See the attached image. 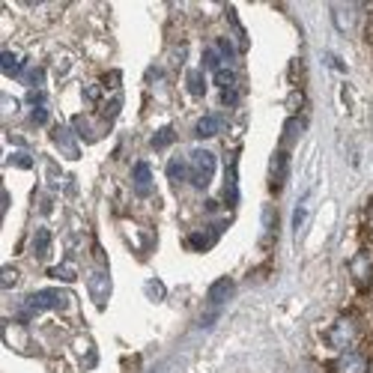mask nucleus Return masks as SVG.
I'll list each match as a JSON object with an SVG mask.
<instances>
[{
    "mask_svg": "<svg viewBox=\"0 0 373 373\" xmlns=\"http://www.w3.org/2000/svg\"><path fill=\"white\" fill-rule=\"evenodd\" d=\"M326 344H329L332 349H337V352L355 349V347L362 344V323H359L355 317H349V314L337 317L334 323L329 326V332H326Z\"/></svg>",
    "mask_w": 373,
    "mask_h": 373,
    "instance_id": "nucleus-1",
    "label": "nucleus"
},
{
    "mask_svg": "<svg viewBox=\"0 0 373 373\" xmlns=\"http://www.w3.org/2000/svg\"><path fill=\"white\" fill-rule=\"evenodd\" d=\"M215 176V156L209 149H194L189 161V179L194 189H207Z\"/></svg>",
    "mask_w": 373,
    "mask_h": 373,
    "instance_id": "nucleus-2",
    "label": "nucleus"
},
{
    "mask_svg": "<svg viewBox=\"0 0 373 373\" xmlns=\"http://www.w3.org/2000/svg\"><path fill=\"white\" fill-rule=\"evenodd\" d=\"M66 304V296L60 290H39V293H33L27 296V302L21 304V323L24 319H30L33 314H39V311H57Z\"/></svg>",
    "mask_w": 373,
    "mask_h": 373,
    "instance_id": "nucleus-3",
    "label": "nucleus"
},
{
    "mask_svg": "<svg viewBox=\"0 0 373 373\" xmlns=\"http://www.w3.org/2000/svg\"><path fill=\"white\" fill-rule=\"evenodd\" d=\"M349 278L359 290H370L373 287V254L370 251H359L349 260Z\"/></svg>",
    "mask_w": 373,
    "mask_h": 373,
    "instance_id": "nucleus-4",
    "label": "nucleus"
},
{
    "mask_svg": "<svg viewBox=\"0 0 373 373\" xmlns=\"http://www.w3.org/2000/svg\"><path fill=\"white\" fill-rule=\"evenodd\" d=\"M334 373H370V359L367 352H359V349H349V352H341L332 364Z\"/></svg>",
    "mask_w": 373,
    "mask_h": 373,
    "instance_id": "nucleus-5",
    "label": "nucleus"
},
{
    "mask_svg": "<svg viewBox=\"0 0 373 373\" xmlns=\"http://www.w3.org/2000/svg\"><path fill=\"white\" fill-rule=\"evenodd\" d=\"M75 129H69V126H54L51 129V138H54V144L60 146V152L66 159H78L81 156V149H78V144H75V134H72Z\"/></svg>",
    "mask_w": 373,
    "mask_h": 373,
    "instance_id": "nucleus-6",
    "label": "nucleus"
},
{
    "mask_svg": "<svg viewBox=\"0 0 373 373\" xmlns=\"http://www.w3.org/2000/svg\"><path fill=\"white\" fill-rule=\"evenodd\" d=\"M72 129L81 134L84 141H99L101 134L108 131V123H101V126H99V123L93 120V116H87V114H78L75 120H72Z\"/></svg>",
    "mask_w": 373,
    "mask_h": 373,
    "instance_id": "nucleus-7",
    "label": "nucleus"
},
{
    "mask_svg": "<svg viewBox=\"0 0 373 373\" xmlns=\"http://www.w3.org/2000/svg\"><path fill=\"white\" fill-rule=\"evenodd\" d=\"M284 179H287V149H278L272 156V164H269V185H272V192H281Z\"/></svg>",
    "mask_w": 373,
    "mask_h": 373,
    "instance_id": "nucleus-8",
    "label": "nucleus"
},
{
    "mask_svg": "<svg viewBox=\"0 0 373 373\" xmlns=\"http://www.w3.org/2000/svg\"><path fill=\"white\" fill-rule=\"evenodd\" d=\"M222 116L218 114H207V116H200L197 120V126H194V138H200V141H207V138H215L218 131H222Z\"/></svg>",
    "mask_w": 373,
    "mask_h": 373,
    "instance_id": "nucleus-9",
    "label": "nucleus"
},
{
    "mask_svg": "<svg viewBox=\"0 0 373 373\" xmlns=\"http://www.w3.org/2000/svg\"><path fill=\"white\" fill-rule=\"evenodd\" d=\"M131 182H134V192L138 194H149L152 192V171L146 161H138L131 171Z\"/></svg>",
    "mask_w": 373,
    "mask_h": 373,
    "instance_id": "nucleus-10",
    "label": "nucleus"
},
{
    "mask_svg": "<svg viewBox=\"0 0 373 373\" xmlns=\"http://www.w3.org/2000/svg\"><path fill=\"white\" fill-rule=\"evenodd\" d=\"M90 296H93V302L99 304V308L108 302V296H111V281H108L105 272H96V275L90 278Z\"/></svg>",
    "mask_w": 373,
    "mask_h": 373,
    "instance_id": "nucleus-11",
    "label": "nucleus"
},
{
    "mask_svg": "<svg viewBox=\"0 0 373 373\" xmlns=\"http://www.w3.org/2000/svg\"><path fill=\"white\" fill-rule=\"evenodd\" d=\"M332 15H334L337 30H344V33L355 24V6H349V4H334V6H332Z\"/></svg>",
    "mask_w": 373,
    "mask_h": 373,
    "instance_id": "nucleus-12",
    "label": "nucleus"
},
{
    "mask_svg": "<svg viewBox=\"0 0 373 373\" xmlns=\"http://www.w3.org/2000/svg\"><path fill=\"white\" fill-rule=\"evenodd\" d=\"M215 87L218 90H239V72H236L233 66H222V69L215 72Z\"/></svg>",
    "mask_w": 373,
    "mask_h": 373,
    "instance_id": "nucleus-13",
    "label": "nucleus"
},
{
    "mask_svg": "<svg viewBox=\"0 0 373 373\" xmlns=\"http://www.w3.org/2000/svg\"><path fill=\"white\" fill-rule=\"evenodd\" d=\"M230 296H233V281H230V278H222V281L212 284V290H209V304H212V308H218V304H224Z\"/></svg>",
    "mask_w": 373,
    "mask_h": 373,
    "instance_id": "nucleus-14",
    "label": "nucleus"
},
{
    "mask_svg": "<svg viewBox=\"0 0 373 373\" xmlns=\"http://www.w3.org/2000/svg\"><path fill=\"white\" fill-rule=\"evenodd\" d=\"M6 344H9L12 349H27L24 323H6Z\"/></svg>",
    "mask_w": 373,
    "mask_h": 373,
    "instance_id": "nucleus-15",
    "label": "nucleus"
},
{
    "mask_svg": "<svg viewBox=\"0 0 373 373\" xmlns=\"http://www.w3.org/2000/svg\"><path fill=\"white\" fill-rule=\"evenodd\" d=\"M185 87H189V93L194 99H200L203 93H207V81H203V72L200 69H189L185 72Z\"/></svg>",
    "mask_w": 373,
    "mask_h": 373,
    "instance_id": "nucleus-16",
    "label": "nucleus"
},
{
    "mask_svg": "<svg viewBox=\"0 0 373 373\" xmlns=\"http://www.w3.org/2000/svg\"><path fill=\"white\" fill-rule=\"evenodd\" d=\"M48 251H51V233L42 227V230H36V236H33V254H36V260H45Z\"/></svg>",
    "mask_w": 373,
    "mask_h": 373,
    "instance_id": "nucleus-17",
    "label": "nucleus"
},
{
    "mask_svg": "<svg viewBox=\"0 0 373 373\" xmlns=\"http://www.w3.org/2000/svg\"><path fill=\"white\" fill-rule=\"evenodd\" d=\"M176 141V131H174V126H164V129H159L156 134H152V149H164V146H171Z\"/></svg>",
    "mask_w": 373,
    "mask_h": 373,
    "instance_id": "nucleus-18",
    "label": "nucleus"
},
{
    "mask_svg": "<svg viewBox=\"0 0 373 373\" xmlns=\"http://www.w3.org/2000/svg\"><path fill=\"white\" fill-rule=\"evenodd\" d=\"M167 176H171V182H182V179H189V164H185L182 159H174L171 164H167Z\"/></svg>",
    "mask_w": 373,
    "mask_h": 373,
    "instance_id": "nucleus-19",
    "label": "nucleus"
},
{
    "mask_svg": "<svg viewBox=\"0 0 373 373\" xmlns=\"http://www.w3.org/2000/svg\"><path fill=\"white\" fill-rule=\"evenodd\" d=\"M0 66H4L6 75H19V72H21V60L15 57L12 51H4V54H0Z\"/></svg>",
    "mask_w": 373,
    "mask_h": 373,
    "instance_id": "nucleus-20",
    "label": "nucleus"
},
{
    "mask_svg": "<svg viewBox=\"0 0 373 373\" xmlns=\"http://www.w3.org/2000/svg\"><path fill=\"white\" fill-rule=\"evenodd\" d=\"M236 197H239V192H236V167L230 164V167H227V185H224V200H227L230 207H233V203H236Z\"/></svg>",
    "mask_w": 373,
    "mask_h": 373,
    "instance_id": "nucleus-21",
    "label": "nucleus"
},
{
    "mask_svg": "<svg viewBox=\"0 0 373 373\" xmlns=\"http://www.w3.org/2000/svg\"><path fill=\"white\" fill-rule=\"evenodd\" d=\"M120 108H123V99H120V96H114V99H108V105L101 108V120H105V123H111L114 116L120 114Z\"/></svg>",
    "mask_w": 373,
    "mask_h": 373,
    "instance_id": "nucleus-22",
    "label": "nucleus"
},
{
    "mask_svg": "<svg viewBox=\"0 0 373 373\" xmlns=\"http://www.w3.org/2000/svg\"><path fill=\"white\" fill-rule=\"evenodd\" d=\"M48 275L51 278H60V281H75V266H69V263H63V266H54V269H48Z\"/></svg>",
    "mask_w": 373,
    "mask_h": 373,
    "instance_id": "nucleus-23",
    "label": "nucleus"
},
{
    "mask_svg": "<svg viewBox=\"0 0 373 373\" xmlns=\"http://www.w3.org/2000/svg\"><path fill=\"white\" fill-rule=\"evenodd\" d=\"M15 281H19V269H15V266H4V272H0V287H4V290H12Z\"/></svg>",
    "mask_w": 373,
    "mask_h": 373,
    "instance_id": "nucleus-24",
    "label": "nucleus"
},
{
    "mask_svg": "<svg viewBox=\"0 0 373 373\" xmlns=\"http://www.w3.org/2000/svg\"><path fill=\"white\" fill-rule=\"evenodd\" d=\"M215 51H218V54H222V60H224L227 66H230V60L236 57V51H233V45H230L227 39H218V42H215Z\"/></svg>",
    "mask_w": 373,
    "mask_h": 373,
    "instance_id": "nucleus-25",
    "label": "nucleus"
},
{
    "mask_svg": "<svg viewBox=\"0 0 373 373\" xmlns=\"http://www.w3.org/2000/svg\"><path fill=\"white\" fill-rule=\"evenodd\" d=\"M304 218H308V207H304V200H302L299 207H296V215H293V233H299V230H302Z\"/></svg>",
    "mask_w": 373,
    "mask_h": 373,
    "instance_id": "nucleus-26",
    "label": "nucleus"
},
{
    "mask_svg": "<svg viewBox=\"0 0 373 373\" xmlns=\"http://www.w3.org/2000/svg\"><path fill=\"white\" fill-rule=\"evenodd\" d=\"M218 93H222V96H218V99H222V105H227V108L239 105V90H218Z\"/></svg>",
    "mask_w": 373,
    "mask_h": 373,
    "instance_id": "nucleus-27",
    "label": "nucleus"
},
{
    "mask_svg": "<svg viewBox=\"0 0 373 373\" xmlns=\"http://www.w3.org/2000/svg\"><path fill=\"white\" fill-rule=\"evenodd\" d=\"M146 296H149L152 302H161V299H164V287H161L159 281H149V284H146Z\"/></svg>",
    "mask_w": 373,
    "mask_h": 373,
    "instance_id": "nucleus-28",
    "label": "nucleus"
},
{
    "mask_svg": "<svg viewBox=\"0 0 373 373\" xmlns=\"http://www.w3.org/2000/svg\"><path fill=\"white\" fill-rule=\"evenodd\" d=\"M9 164H15V167H33V159L27 156V152H15V156H9Z\"/></svg>",
    "mask_w": 373,
    "mask_h": 373,
    "instance_id": "nucleus-29",
    "label": "nucleus"
},
{
    "mask_svg": "<svg viewBox=\"0 0 373 373\" xmlns=\"http://www.w3.org/2000/svg\"><path fill=\"white\" fill-rule=\"evenodd\" d=\"M21 81H24V84H30V87H39V84L45 81V72H42V69H30Z\"/></svg>",
    "mask_w": 373,
    "mask_h": 373,
    "instance_id": "nucleus-30",
    "label": "nucleus"
},
{
    "mask_svg": "<svg viewBox=\"0 0 373 373\" xmlns=\"http://www.w3.org/2000/svg\"><path fill=\"white\" fill-rule=\"evenodd\" d=\"M27 101H30V108H45V93L42 90H33L27 96Z\"/></svg>",
    "mask_w": 373,
    "mask_h": 373,
    "instance_id": "nucleus-31",
    "label": "nucleus"
},
{
    "mask_svg": "<svg viewBox=\"0 0 373 373\" xmlns=\"http://www.w3.org/2000/svg\"><path fill=\"white\" fill-rule=\"evenodd\" d=\"M30 120L36 123V126H45V123H48V108H33V114H30Z\"/></svg>",
    "mask_w": 373,
    "mask_h": 373,
    "instance_id": "nucleus-32",
    "label": "nucleus"
},
{
    "mask_svg": "<svg viewBox=\"0 0 373 373\" xmlns=\"http://www.w3.org/2000/svg\"><path fill=\"white\" fill-rule=\"evenodd\" d=\"M84 99H87V101H99L101 99V84H90V87L84 90Z\"/></svg>",
    "mask_w": 373,
    "mask_h": 373,
    "instance_id": "nucleus-33",
    "label": "nucleus"
},
{
    "mask_svg": "<svg viewBox=\"0 0 373 373\" xmlns=\"http://www.w3.org/2000/svg\"><path fill=\"white\" fill-rule=\"evenodd\" d=\"M101 87H120V72H108L101 78Z\"/></svg>",
    "mask_w": 373,
    "mask_h": 373,
    "instance_id": "nucleus-34",
    "label": "nucleus"
},
{
    "mask_svg": "<svg viewBox=\"0 0 373 373\" xmlns=\"http://www.w3.org/2000/svg\"><path fill=\"white\" fill-rule=\"evenodd\" d=\"M4 111H6V114H12V111H15V101H12L9 96H4Z\"/></svg>",
    "mask_w": 373,
    "mask_h": 373,
    "instance_id": "nucleus-35",
    "label": "nucleus"
},
{
    "mask_svg": "<svg viewBox=\"0 0 373 373\" xmlns=\"http://www.w3.org/2000/svg\"><path fill=\"white\" fill-rule=\"evenodd\" d=\"M364 222H367V227H373V200H370V207H367V212H364Z\"/></svg>",
    "mask_w": 373,
    "mask_h": 373,
    "instance_id": "nucleus-36",
    "label": "nucleus"
},
{
    "mask_svg": "<svg viewBox=\"0 0 373 373\" xmlns=\"http://www.w3.org/2000/svg\"><path fill=\"white\" fill-rule=\"evenodd\" d=\"M370 373H373V370H370Z\"/></svg>",
    "mask_w": 373,
    "mask_h": 373,
    "instance_id": "nucleus-37",
    "label": "nucleus"
}]
</instances>
